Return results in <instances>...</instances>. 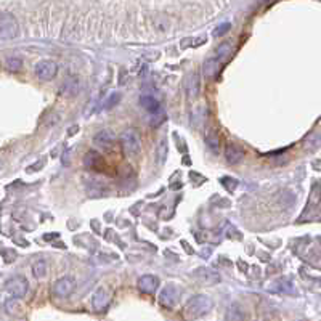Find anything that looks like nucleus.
Here are the masks:
<instances>
[{
	"instance_id": "f257e3e1",
	"label": "nucleus",
	"mask_w": 321,
	"mask_h": 321,
	"mask_svg": "<svg viewBox=\"0 0 321 321\" xmlns=\"http://www.w3.org/2000/svg\"><path fill=\"white\" fill-rule=\"evenodd\" d=\"M120 145L129 157H137L142 151V138L135 129H127L120 135Z\"/></svg>"
},
{
	"instance_id": "f03ea898",
	"label": "nucleus",
	"mask_w": 321,
	"mask_h": 321,
	"mask_svg": "<svg viewBox=\"0 0 321 321\" xmlns=\"http://www.w3.org/2000/svg\"><path fill=\"white\" fill-rule=\"evenodd\" d=\"M210 308H212V300L207 296H196L186 304L185 313L188 318H198L201 315L207 313Z\"/></svg>"
},
{
	"instance_id": "7ed1b4c3",
	"label": "nucleus",
	"mask_w": 321,
	"mask_h": 321,
	"mask_svg": "<svg viewBox=\"0 0 321 321\" xmlns=\"http://www.w3.org/2000/svg\"><path fill=\"white\" fill-rule=\"evenodd\" d=\"M27 289H29V283L24 276L16 275V276H12L5 281V291L15 299L24 297L27 294Z\"/></svg>"
},
{
	"instance_id": "20e7f679",
	"label": "nucleus",
	"mask_w": 321,
	"mask_h": 321,
	"mask_svg": "<svg viewBox=\"0 0 321 321\" xmlns=\"http://www.w3.org/2000/svg\"><path fill=\"white\" fill-rule=\"evenodd\" d=\"M19 33V26L16 18L12 13H2V18H0V36H2V40H12L18 36Z\"/></svg>"
},
{
	"instance_id": "39448f33",
	"label": "nucleus",
	"mask_w": 321,
	"mask_h": 321,
	"mask_svg": "<svg viewBox=\"0 0 321 321\" xmlns=\"http://www.w3.org/2000/svg\"><path fill=\"white\" fill-rule=\"evenodd\" d=\"M76 289V281L71 276H63L59 278L56 283L53 284V293L58 297H69Z\"/></svg>"
},
{
	"instance_id": "423d86ee",
	"label": "nucleus",
	"mask_w": 321,
	"mask_h": 321,
	"mask_svg": "<svg viewBox=\"0 0 321 321\" xmlns=\"http://www.w3.org/2000/svg\"><path fill=\"white\" fill-rule=\"evenodd\" d=\"M58 73V66L50 61V59H42V61H39L36 65V74L39 79L42 80H52Z\"/></svg>"
},
{
	"instance_id": "0eeeda50",
	"label": "nucleus",
	"mask_w": 321,
	"mask_h": 321,
	"mask_svg": "<svg viewBox=\"0 0 321 321\" xmlns=\"http://www.w3.org/2000/svg\"><path fill=\"white\" fill-rule=\"evenodd\" d=\"M114 134L109 132V130H102V132H98L95 137H93V145L102 149V151H111V149L114 148Z\"/></svg>"
},
{
	"instance_id": "6e6552de",
	"label": "nucleus",
	"mask_w": 321,
	"mask_h": 321,
	"mask_svg": "<svg viewBox=\"0 0 321 321\" xmlns=\"http://www.w3.org/2000/svg\"><path fill=\"white\" fill-rule=\"evenodd\" d=\"M177 299H178V291L174 284H169L163 289V293L159 296V302L163 304L167 308H174L177 304Z\"/></svg>"
},
{
	"instance_id": "1a4fd4ad",
	"label": "nucleus",
	"mask_w": 321,
	"mask_h": 321,
	"mask_svg": "<svg viewBox=\"0 0 321 321\" xmlns=\"http://www.w3.org/2000/svg\"><path fill=\"white\" fill-rule=\"evenodd\" d=\"M225 157H227V163H230V164H233V166L239 164L244 157V149L235 143H228L227 149H225Z\"/></svg>"
},
{
	"instance_id": "9d476101",
	"label": "nucleus",
	"mask_w": 321,
	"mask_h": 321,
	"mask_svg": "<svg viewBox=\"0 0 321 321\" xmlns=\"http://www.w3.org/2000/svg\"><path fill=\"white\" fill-rule=\"evenodd\" d=\"M138 289L142 291V293L145 294H154L156 289H157V284H159V279L153 275H145L138 279Z\"/></svg>"
},
{
	"instance_id": "9b49d317",
	"label": "nucleus",
	"mask_w": 321,
	"mask_h": 321,
	"mask_svg": "<svg viewBox=\"0 0 321 321\" xmlns=\"http://www.w3.org/2000/svg\"><path fill=\"white\" fill-rule=\"evenodd\" d=\"M109 304V299H108V294L105 293V289L98 287L95 291V294L92 296V307L95 312H102V310H105Z\"/></svg>"
},
{
	"instance_id": "f8f14e48",
	"label": "nucleus",
	"mask_w": 321,
	"mask_h": 321,
	"mask_svg": "<svg viewBox=\"0 0 321 321\" xmlns=\"http://www.w3.org/2000/svg\"><path fill=\"white\" fill-rule=\"evenodd\" d=\"M140 105H142V108L146 109V111H149V113H157L160 109L159 102L156 98H153L151 95H142V97H140Z\"/></svg>"
},
{
	"instance_id": "ddd939ff",
	"label": "nucleus",
	"mask_w": 321,
	"mask_h": 321,
	"mask_svg": "<svg viewBox=\"0 0 321 321\" xmlns=\"http://www.w3.org/2000/svg\"><path fill=\"white\" fill-rule=\"evenodd\" d=\"M199 90H201V84H199V77L198 74H193L186 79V92L189 98H196L199 95Z\"/></svg>"
},
{
	"instance_id": "4468645a",
	"label": "nucleus",
	"mask_w": 321,
	"mask_h": 321,
	"mask_svg": "<svg viewBox=\"0 0 321 321\" xmlns=\"http://www.w3.org/2000/svg\"><path fill=\"white\" fill-rule=\"evenodd\" d=\"M233 53H235V45L232 42H223L217 48V56L220 61H227V59L232 58Z\"/></svg>"
},
{
	"instance_id": "2eb2a0df",
	"label": "nucleus",
	"mask_w": 321,
	"mask_h": 321,
	"mask_svg": "<svg viewBox=\"0 0 321 321\" xmlns=\"http://www.w3.org/2000/svg\"><path fill=\"white\" fill-rule=\"evenodd\" d=\"M218 66H220V59H207L203 68L204 77H209V79L215 77L218 73Z\"/></svg>"
},
{
	"instance_id": "dca6fc26",
	"label": "nucleus",
	"mask_w": 321,
	"mask_h": 321,
	"mask_svg": "<svg viewBox=\"0 0 321 321\" xmlns=\"http://www.w3.org/2000/svg\"><path fill=\"white\" fill-rule=\"evenodd\" d=\"M198 276H199V279L203 281V283H206V284H215L217 281L220 279L218 278V275L215 273V272H212V270H207V268H204V270H198Z\"/></svg>"
},
{
	"instance_id": "f3484780",
	"label": "nucleus",
	"mask_w": 321,
	"mask_h": 321,
	"mask_svg": "<svg viewBox=\"0 0 321 321\" xmlns=\"http://www.w3.org/2000/svg\"><path fill=\"white\" fill-rule=\"evenodd\" d=\"M166 156H167V140L160 138L157 143V149H156V163L157 166H163L166 163Z\"/></svg>"
},
{
	"instance_id": "a211bd4d",
	"label": "nucleus",
	"mask_w": 321,
	"mask_h": 321,
	"mask_svg": "<svg viewBox=\"0 0 321 321\" xmlns=\"http://www.w3.org/2000/svg\"><path fill=\"white\" fill-rule=\"evenodd\" d=\"M206 145H207V148H209L214 154H218L220 143H218V135H217V132H214V130H210V132L206 135Z\"/></svg>"
},
{
	"instance_id": "6ab92c4d",
	"label": "nucleus",
	"mask_w": 321,
	"mask_h": 321,
	"mask_svg": "<svg viewBox=\"0 0 321 321\" xmlns=\"http://www.w3.org/2000/svg\"><path fill=\"white\" fill-rule=\"evenodd\" d=\"M77 93V80L73 79V77H69L66 80V84L61 87V95H66V97H73Z\"/></svg>"
},
{
	"instance_id": "aec40b11",
	"label": "nucleus",
	"mask_w": 321,
	"mask_h": 321,
	"mask_svg": "<svg viewBox=\"0 0 321 321\" xmlns=\"http://www.w3.org/2000/svg\"><path fill=\"white\" fill-rule=\"evenodd\" d=\"M5 66L8 71H12V73H19L21 71V66H23V61L19 58L16 56H12V58H8L7 61H5Z\"/></svg>"
},
{
	"instance_id": "412c9836",
	"label": "nucleus",
	"mask_w": 321,
	"mask_h": 321,
	"mask_svg": "<svg viewBox=\"0 0 321 321\" xmlns=\"http://www.w3.org/2000/svg\"><path fill=\"white\" fill-rule=\"evenodd\" d=\"M33 273L36 278H44L47 275V264L44 260H39V262H36L33 265Z\"/></svg>"
},
{
	"instance_id": "4be33fe9",
	"label": "nucleus",
	"mask_w": 321,
	"mask_h": 321,
	"mask_svg": "<svg viewBox=\"0 0 321 321\" xmlns=\"http://www.w3.org/2000/svg\"><path fill=\"white\" fill-rule=\"evenodd\" d=\"M244 313L241 312L238 305H232L228 308V313H227V319H243Z\"/></svg>"
},
{
	"instance_id": "5701e85b",
	"label": "nucleus",
	"mask_w": 321,
	"mask_h": 321,
	"mask_svg": "<svg viewBox=\"0 0 321 321\" xmlns=\"http://www.w3.org/2000/svg\"><path fill=\"white\" fill-rule=\"evenodd\" d=\"M276 284H278V293H293V289L294 286L291 284V281L289 279H279L276 281Z\"/></svg>"
},
{
	"instance_id": "b1692460",
	"label": "nucleus",
	"mask_w": 321,
	"mask_h": 321,
	"mask_svg": "<svg viewBox=\"0 0 321 321\" xmlns=\"http://www.w3.org/2000/svg\"><path fill=\"white\" fill-rule=\"evenodd\" d=\"M100 160V156L95 153V151H90V153H87L85 154V159H84V164L88 167V169H92V167H95V164Z\"/></svg>"
},
{
	"instance_id": "393cba45",
	"label": "nucleus",
	"mask_w": 321,
	"mask_h": 321,
	"mask_svg": "<svg viewBox=\"0 0 321 321\" xmlns=\"http://www.w3.org/2000/svg\"><path fill=\"white\" fill-rule=\"evenodd\" d=\"M230 27H232V26H230V23H223L222 26H218V29H215V31H214V36L222 37L225 33H228V31H230Z\"/></svg>"
},
{
	"instance_id": "a878e982",
	"label": "nucleus",
	"mask_w": 321,
	"mask_h": 321,
	"mask_svg": "<svg viewBox=\"0 0 321 321\" xmlns=\"http://www.w3.org/2000/svg\"><path fill=\"white\" fill-rule=\"evenodd\" d=\"M15 257H16L15 250H4V259H5V262H13Z\"/></svg>"
},
{
	"instance_id": "bb28decb",
	"label": "nucleus",
	"mask_w": 321,
	"mask_h": 321,
	"mask_svg": "<svg viewBox=\"0 0 321 321\" xmlns=\"http://www.w3.org/2000/svg\"><path fill=\"white\" fill-rule=\"evenodd\" d=\"M119 100H120V95H116V97L113 95V97H111V98H109V100H108V102H106V108H111V106H113V103L116 105V103L119 102Z\"/></svg>"
}]
</instances>
